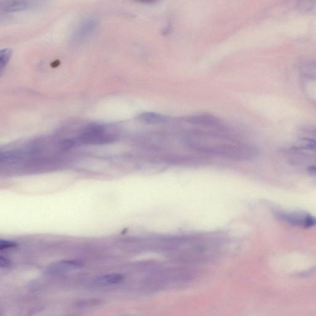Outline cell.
Returning <instances> with one entry per match:
<instances>
[{"label": "cell", "mask_w": 316, "mask_h": 316, "mask_svg": "<svg viewBox=\"0 0 316 316\" xmlns=\"http://www.w3.org/2000/svg\"><path fill=\"white\" fill-rule=\"evenodd\" d=\"M186 141L191 149L234 161H243L254 156L250 148L222 136L202 131H195L186 136Z\"/></svg>", "instance_id": "obj_1"}, {"label": "cell", "mask_w": 316, "mask_h": 316, "mask_svg": "<svg viewBox=\"0 0 316 316\" xmlns=\"http://www.w3.org/2000/svg\"><path fill=\"white\" fill-rule=\"evenodd\" d=\"M114 137L107 134V129L102 125L92 124L83 130L80 135V142L87 144H105L110 142Z\"/></svg>", "instance_id": "obj_2"}, {"label": "cell", "mask_w": 316, "mask_h": 316, "mask_svg": "<svg viewBox=\"0 0 316 316\" xmlns=\"http://www.w3.org/2000/svg\"><path fill=\"white\" fill-rule=\"evenodd\" d=\"M276 216L288 224L308 229L316 227V218L304 212L279 211Z\"/></svg>", "instance_id": "obj_3"}, {"label": "cell", "mask_w": 316, "mask_h": 316, "mask_svg": "<svg viewBox=\"0 0 316 316\" xmlns=\"http://www.w3.org/2000/svg\"><path fill=\"white\" fill-rule=\"evenodd\" d=\"M98 23L94 17L87 18L80 23L73 35V40L78 41L87 37L95 29Z\"/></svg>", "instance_id": "obj_4"}, {"label": "cell", "mask_w": 316, "mask_h": 316, "mask_svg": "<svg viewBox=\"0 0 316 316\" xmlns=\"http://www.w3.org/2000/svg\"><path fill=\"white\" fill-rule=\"evenodd\" d=\"M186 121L193 124L209 127L217 126L220 124V121L216 117L206 114L193 115L186 117Z\"/></svg>", "instance_id": "obj_5"}, {"label": "cell", "mask_w": 316, "mask_h": 316, "mask_svg": "<svg viewBox=\"0 0 316 316\" xmlns=\"http://www.w3.org/2000/svg\"><path fill=\"white\" fill-rule=\"evenodd\" d=\"M34 6L33 2L29 1H10L1 4V10L6 13H16L28 10Z\"/></svg>", "instance_id": "obj_6"}, {"label": "cell", "mask_w": 316, "mask_h": 316, "mask_svg": "<svg viewBox=\"0 0 316 316\" xmlns=\"http://www.w3.org/2000/svg\"><path fill=\"white\" fill-rule=\"evenodd\" d=\"M83 266L81 262L77 260H64L55 264L50 268L51 273H61L73 269H78Z\"/></svg>", "instance_id": "obj_7"}, {"label": "cell", "mask_w": 316, "mask_h": 316, "mask_svg": "<svg viewBox=\"0 0 316 316\" xmlns=\"http://www.w3.org/2000/svg\"><path fill=\"white\" fill-rule=\"evenodd\" d=\"M138 119L144 123L158 124L165 123L167 121V117L158 113L146 112L142 113L138 116Z\"/></svg>", "instance_id": "obj_8"}, {"label": "cell", "mask_w": 316, "mask_h": 316, "mask_svg": "<svg viewBox=\"0 0 316 316\" xmlns=\"http://www.w3.org/2000/svg\"><path fill=\"white\" fill-rule=\"evenodd\" d=\"M297 12L303 15L316 14V1H303L297 3L295 6Z\"/></svg>", "instance_id": "obj_9"}, {"label": "cell", "mask_w": 316, "mask_h": 316, "mask_svg": "<svg viewBox=\"0 0 316 316\" xmlns=\"http://www.w3.org/2000/svg\"><path fill=\"white\" fill-rule=\"evenodd\" d=\"M124 276L120 274H111L101 277L99 279V282L105 285L117 284L123 280Z\"/></svg>", "instance_id": "obj_10"}, {"label": "cell", "mask_w": 316, "mask_h": 316, "mask_svg": "<svg viewBox=\"0 0 316 316\" xmlns=\"http://www.w3.org/2000/svg\"><path fill=\"white\" fill-rule=\"evenodd\" d=\"M12 52L9 48H4L0 52V70H3L11 58Z\"/></svg>", "instance_id": "obj_11"}, {"label": "cell", "mask_w": 316, "mask_h": 316, "mask_svg": "<svg viewBox=\"0 0 316 316\" xmlns=\"http://www.w3.org/2000/svg\"><path fill=\"white\" fill-rule=\"evenodd\" d=\"M299 147L309 150L316 151V140L311 138H302L299 142Z\"/></svg>", "instance_id": "obj_12"}, {"label": "cell", "mask_w": 316, "mask_h": 316, "mask_svg": "<svg viewBox=\"0 0 316 316\" xmlns=\"http://www.w3.org/2000/svg\"><path fill=\"white\" fill-rule=\"evenodd\" d=\"M101 303H102V301H101L100 299H90L78 302L77 306L80 308H89V307L100 305Z\"/></svg>", "instance_id": "obj_13"}, {"label": "cell", "mask_w": 316, "mask_h": 316, "mask_svg": "<svg viewBox=\"0 0 316 316\" xmlns=\"http://www.w3.org/2000/svg\"><path fill=\"white\" fill-rule=\"evenodd\" d=\"M15 246H16V244L14 242L3 241V240L0 241V250H3L4 249L13 248Z\"/></svg>", "instance_id": "obj_14"}, {"label": "cell", "mask_w": 316, "mask_h": 316, "mask_svg": "<svg viewBox=\"0 0 316 316\" xmlns=\"http://www.w3.org/2000/svg\"><path fill=\"white\" fill-rule=\"evenodd\" d=\"M11 260H9L8 258L2 257V256L0 257V267L1 268H8L11 266Z\"/></svg>", "instance_id": "obj_15"}, {"label": "cell", "mask_w": 316, "mask_h": 316, "mask_svg": "<svg viewBox=\"0 0 316 316\" xmlns=\"http://www.w3.org/2000/svg\"><path fill=\"white\" fill-rule=\"evenodd\" d=\"M308 170L309 172L316 174V165L310 166V167L308 168Z\"/></svg>", "instance_id": "obj_16"}, {"label": "cell", "mask_w": 316, "mask_h": 316, "mask_svg": "<svg viewBox=\"0 0 316 316\" xmlns=\"http://www.w3.org/2000/svg\"></svg>", "instance_id": "obj_17"}]
</instances>
